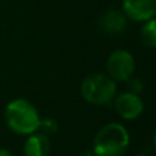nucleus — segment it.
<instances>
[{
  "label": "nucleus",
  "mask_w": 156,
  "mask_h": 156,
  "mask_svg": "<svg viewBox=\"0 0 156 156\" xmlns=\"http://www.w3.org/2000/svg\"><path fill=\"white\" fill-rule=\"evenodd\" d=\"M83 156H93V155H92V154H85Z\"/></svg>",
  "instance_id": "4468645a"
},
{
  "label": "nucleus",
  "mask_w": 156,
  "mask_h": 156,
  "mask_svg": "<svg viewBox=\"0 0 156 156\" xmlns=\"http://www.w3.org/2000/svg\"><path fill=\"white\" fill-rule=\"evenodd\" d=\"M38 130H41V133H44L45 136L54 134V133L58 132V123L54 119H44V121L41 119Z\"/></svg>",
  "instance_id": "9b49d317"
},
{
  "label": "nucleus",
  "mask_w": 156,
  "mask_h": 156,
  "mask_svg": "<svg viewBox=\"0 0 156 156\" xmlns=\"http://www.w3.org/2000/svg\"><path fill=\"white\" fill-rule=\"evenodd\" d=\"M4 121L11 132L19 136H29L38 132L40 114L38 110L26 99H14L5 105Z\"/></svg>",
  "instance_id": "f257e3e1"
},
{
  "label": "nucleus",
  "mask_w": 156,
  "mask_h": 156,
  "mask_svg": "<svg viewBox=\"0 0 156 156\" xmlns=\"http://www.w3.org/2000/svg\"><path fill=\"white\" fill-rule=\"evenodd\" d=\"M154 144H155V147H156V133H155V136H154Z\"/></svg>",
  "instance_id": "ddd939ff"
},
{
  "label": "nucleus",
  "mask_w": 156,
  "mask_h": 156,
  "mask_svg": "<svg viewBox=\"0 0 156 156\" xmlns=\"http://www.w3.org/2000/svg\"><path fill=\"white\" fill-rule=\"evenodd\" d=\"M140 37L144 45L149 47V48H156V16L149 21L143 22Z\"/></svg>",
  "instance_id": "1a4fd4ad"
},
{
  "label": "nucleus",
  "mask_w": 156,
  "mask_h": 156,
  "mask_svg": "<svg viewBox=\"0 0 156 156\" xmlns=\"http://www.w3.org/2000/svg\"><path fill=\"white\" fill-rule=\"evenodd\" d=\"M99 26L110 36L122 34L127 27V16L119 8H108L100 15Z\"/></svg>",
  "instance_id": "0eeeda50"
},
{
  "label": "nucleus",
  "mask_w": 156,
  "mask_h": 156,
  "mask_svg": "<svg viewBox=\"0 0 156 156\" xmlns=\"http://www.w3.org/2000/svg\"><path fill=\"white\" fill-rule=\"evenodd\" d=\"M122 11L130 21H149L156 16V0H123Z\"/></svg>",
  "instance_id": "423d86ee"
},
{
  "label": "nucleus",
  "mask_w": 156,
  "mask_h": 156,
  "mask_svg": "<svg viewBox=\"0 0 156 156\" xmlns=\"http://www.w3.org/2000/svg\"><path fill=\"white\" fill-rule=\"evenodd\" d=\"M112 103L118 115L125 121H134L144 111L143 99L138 94L130 93V92L116 93Z\"/></svg>",
  "instance_id": "39448f33"
},
{
  "label": "nucleus",
  "mask_w": 156,
  "mask_h": 156,
  "mask_svg": "<svg viewBox=\"0 0 156 156\" xmlns=\"http://www.w3.org/2000/svg\"><path fill=\"white\" fill-rule=\"evenodd\" d=\"M126 82H127V92H130V93H134V94H138V96L143 93V90H144V82H143V80H140V78H136V77H132L129 81H126Z\"/></svg>",
  "instance_id": "9d476101"
},
{
  "label": "nucleus",
  "mask_w": 156,
  "mask_h": 156,
  "mask_svg": "<svg viewBox=\"0 0 156 156\" xmlns=\"http://www.w3.org/2000/svg\"><path fill=\"white\" fill-rule=\"evenodd\" d=\"M105 69H107V76L112 78L115 82H126L134 76V56L126 49H115L108 55Z\"/></svg>",
  "instance_id": "20e7f679"
},
{
  "label": "nucleus",
  "mask_w": 156,
  "mask_h": 156,
  "mask_svg": "<svg viewBox=\"0 0 156 156\" xmlns=\"http://www.w3.org/2000/svg\"><path fill=\"white\" fill-rule=\"evenodd\" d=\"M116 94V82L107 74L94 73L85 77L81 83V96L94 105L112 103Z\"/></svg>",
  "instance_id": "7ed1b4c3"
},
{
  "label": "nucleus",
  "mask_w": 156,
  "mask_h": 156,
  "mask_svg": "<svg viewBox=\"0 0 156 156\" xmlns=\"http://www.w3.org/2000/svg\"><path fill=\"white\" fill-rule=\"evenodd\" d=\"M137 156H147V155H137Z\"/></svg>",
  "instance_id": "2eb2a0df"
},
{
  "label": "nucleus",
  "mask_w": 156,
  "mask_h": 156,
  "mask_svg": "<svg viewBox=\"0 0 156 156\" xmlns=\"http://www.w3.org/2000/svg\"><path fill=\"white\" fill-rule=\"evenodd\" d=\"M0 156H12V154L5 148H0Z\"/></svg>",
  "instance_id": "f8f14e48"
},
{
  "label": "nucleus",
  "mask_w": 156,
  "mask_h": 156,
  "mask_svg": "<svg viewBox=\"0 0 156 156\" xmlns=\"http://www.w3.org/2000/svg\"><path fill=\"white\" fill-rule=\"evenodd\" d=\"M51 151V141L49 137L44 133H32L27 136L23 144L25 156H48Z\"/></svg>",
  "instance_id": "6e6552de"
},
{
  "label": "nucleus",
  "mask_w": 156,
  "mask_h": 156,
  "mask_svg": "<svg viewBox=\"0 0 156 156\" xmlns=\"http://www.w3.org/2000/svg\"><path fill=\"white\" fill-rule=\"evenodd\" d=\"M130 145L127 129L121 123L111 122L101 126L93 137L94 156H123Z\"/></svg>",
  "instance_id": "f03ea898"
}]
</instances>
